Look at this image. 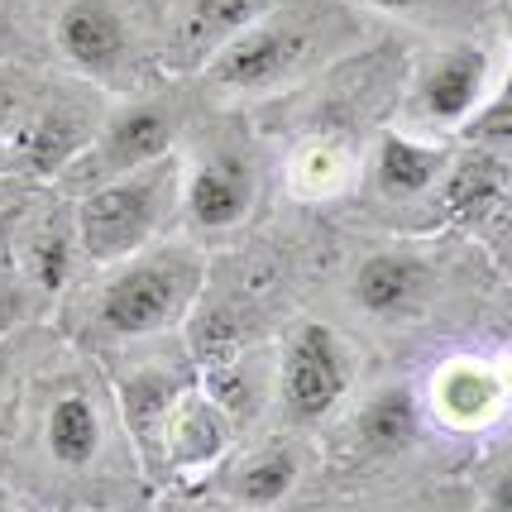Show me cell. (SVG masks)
<instances>
[{
    "label": "cell",
    "mask_w": 512,
    "mask_h": 512,
    "mask_svg": "<svg viewBox=\"0 0 512 512\" xmlns=\"http://www.w3.org/2000/svg\"><path fill=\"white\" fill-rule=\"evenodd\" d=\"M273 10V0H192L187 20H182V48L192 53H216L235 34H245L249 24H259Z\"/></svg>",
    "instance_id": "obj_19"
},
{
    "label": "cell",
    "mask_w": 512,
    "mask_h": 512,
    "mask_svg": "<svg viewBox=\"0 0 512 512\" xmlns=\"http://www.w3.org/2000/svg\"><path fill=\"white\" fill-rule=\"evenodd\" d=\"M111 450V407L101 388L67 369L34 388V412H29V460L44 479L82 484L91 479Z\"/></svg>",
    "instance_id": "obj_3"
},
{
    "label": "cell",
    "mask_w": 512,
    "mask_h": 512,
    "mask_svg": "<svg viewBox=\"0 0 512 512\" xmlns=\"http://www.w3.org/2000/svg\"><path fill=\"white\" fill-rule=\"evenodd\" d=\"M225 441H230V417H225L206 393L187 388V393L173 402L163 431H158V460H168V465L182 469V474H187V469H206L225 455Z\"/></svg>",
    "instance_id": "obj_15"
},
{
    "label": "cell",
    "mask_w": 512,
    "mask_h": 512,
    "mask_svg": "<svg viewBox=\"0 0 512 512\" xmlns=\"http://www.w3.org/2000/svg\"><path fill=\"white\" fill-rule=\"evenodd\" d=\"M426 402H431L436 422L455 426V431H479V426L498 422L508 388H503L498 364H489V359H450L436 369Z\"/></svg>",
    "instance_id": "obj_13"
},
{
    "label": "cell",
    "mask_w": 512,
    "mask_h": 512,
    "mask_svg": "<svg viewBox=\"0 0 512 512\" xmlns=\"http://www.w3.org/2000/svg\"><path fill=\"white\" fill-rule=\"evenodd\" d=\"M484 512H512V465L489 474V484H484Z\"/></svg>",
    "instance_id": "obj_26"
},
{
    "label": "cell",
    "mask_w": 512,
    "mask_h": 512,
    "mask_svg": "<svg viewBox=\"0 0 512 512\" xmlns=\"http://www.w3.org/2000/svg\"><path fill=\"white\" fill-rule=\"evenodd\" d=\"M508 187V173L493 154H465L460 163L446 168V187H441V201H446L450 221H479L493 201L503 197Z\"/></svg>",
    "instance_id": "obj_20"
},
{
    "label": "cell",
    "mask_w": 512,
    "mask_h": 512,
    "mask_svg": "<svg viewBox=\"0 0 512 512\" xmlns=\"http://www.w3.org/2000/svg\"><path fill=\"white\" fill-rule=\"evenodd\" d=\"M192 383H197L192 359H144V364H134L130 374H120V383H115V407H120L125 436L139 446L144 460H154L158 431L168 422L173 402H178Z\"/></svg>",
    "instance_id": "obj_10"
},
{
    "label": "cell",
    "mask_w": 512,
    "mask_h": 512,
    "mask_svg": "<svg viewBox=\"0 0 512 512\" xmlns=\"http://www.w3.org/2000/svg\"><path fill=\"white\" fill-rule=\"evenodd\" d=\"M178 187V158L163 154L125 178H111L77 197V245L87 264H120L139 249H149L158 225L173 216Z\"/></svg>",
    "instance_id": "obj_2"
},
{
    "label": "cell",
    "mask_w": 512,
    "mask_h": 512,
    "mask_svg": "<svg viewBox=\"0 0 512 512\" xmlns=\"http://www.w3.org/2000/svg\"><path fill=\"white\" fill-rule=\"evenodd\" d=\"M369 5L393 10V15H417V10H431V5H441V0H369Z\"/></svg>",
    "instance_id": "obj_27"
},
{
    "label": "cell",
    "mask_w": 512,
    "mask_h": 512,
    "mask_svg": "<svg viewBox=\"0 0 512 512\" xmlns=\"http://www.w3.org/2000/svg\"><path fill=\"white\" fill-rule=\"evenodd\" d=\"M489 87V53L479 44L446 48L417 82V115L426 125H465Z\"/></svg>",
    "instance_id": "obj_12"
},
{
    "label": "cell",
    "mask_w": 512,
    "mask_h": 512,
    "mask_svg": "<svg viewBox=\"0 0 512 512\" xmlns=\"http://www.w3.org/2000/svg\"><path fill=\"white\" fill-rule=\"evenodd\" d=\"M173 134H178V115H173L168 101H134L96 130L87 154L77 158L58 182H63L67 197H77V192H91V187H101L111 178H125L134 168L173 154Z\"/></svg>",
    "instance_id": "obj_5"
},
{
    "label": "cell",
    "mask_w": 512,
    "mask_h": 512,
    "mask_svg": "<svg viewBox=\"0 0 512 512\" xmlns=\"http://www.w3.org/2000/svg\"><path fill=\"white\" fill-rule=\"evenodd\" d=\"M302 469H307V450L292 446V441H273L259 446L254 455H245L235 474H230V498L240 508H278L283 498H292V489L302 484Z\"/></svg>",
    "instance_id": "obj_16"
},
{
    "label": "cell",
    "mask_w": 512,
    "mask_h": 512,
    "mask_svg": "<svg viewBox=\"0 0 512 512\" xmlns=\"http://www.w3.org/2000/svg\"><path fill=\"white\" fill-rule=\"evenodd\" d=\"M355 383V359L326 321H297L278 355V402L288 426H321Z\"/></svg>",
    "instance_id": "obj_4"
},
{
    "label": "cell",
    "mask_w": 512,
    "mask_h": 512,
    "mask_svg": "<svg viewBox=\"0 0 512 512\" xmlns=\"http://www.w3.org/2000/svg\"><path fill=\"white\" fill-rule=\"evenodd\" d=\"M53 48L91 82H115L130 72V20L115 0H63L53 15Z\"/></svg>",
    "instance_id": "obj_8"
},
{
    "label": "cell",
    "mask_w": 512,
    "mask_h": 512,
    "mask_svg": "<svg viewBox=\"0 0 512 512\" xmlns=\"http://www.w3.org/2000/svg\"><path fill=\"white\" fill-rule=\"evenodd\" d=\"M77 206H39V211H24L15 221V268L44 297H58V292L72 283V268H77Z\"/></svg>",
    "instance_id": "obj_11"
},
{
    "label": "cell",
    "mask_w": 512,
    "mask_h": 512,
    "mask_svg": "<svg viewBox=\"0 0 512 512\" xmlns=\"http://www.w3.org/2000/svg\"><path fill=\"white\" fill-rule=\"evenodd\" d=\"M187 221L201 235H225L249 216L254 206V163L240 149H211L197 158V168L182 182Z\"/></svg>",
    "instance_id": "obj_9"
},
{
    "label": "cell",
    "mask_w": 512,
    "mask_h": 512,
    "mask_svg": "<svg viewBox=\"0 0 512 512\" xmlns=\"http://www.w3.org/2000/svg\"><path fill=\"white\" fill-rule=\"evenodd\" d=\"M15 383H20V335L0 340V412L15 402Z\"/></svg>",
    "instance_id": "obj_25"
},
{
    "label": "cell",
    "mask_w": 512,
    "mask_h": 512,
    "mask_svg": "<svg viewBox=\"0 0 512 512\" xmlns=\"http://www.w3.org/2000/svg\"><path fill=\"white\" fill-rule=\"evenodd\" d=\"M379 187L388 197H422L446 178L450 154L441 144H422L407 134H383L379 139Z\"/></svg>",
    "instance_id": "obj_18"
},
{
    "label": "cell",
    "mask_w": 512,
    "mask_h": 512,
    "mask_svg": "<svg viewBox=\"0 0 512 512\" xmlns=\"http://www.w3.org/2000/svg\"><path fill=\"white\" fill-rule=\"evenodd\" d=\"M34 101H39V77H29L20 63L0 58V134L5 139L24 125V115L34 111Z\"/></svg>",
    "instance_id": "obj_22"
},
{
    "label": "cell",
    "mask_w": 512,
    "mask_h": 512,
    "mask_svg": "<svg viewBox=\"0 0 512 512\" xmlns=\"http://www.w3.org/2000/svg\"><path fill=\"white\" fill-rule=\"evenodd\" d=\"M350 173H355V154L340 149V144H302L292 154L288 182L297 197H335L350 187Z\"/></svg>",
    "instance_id": "obj_21"
},
{
    "label": "cell",
    "mask_w": 512,
    "mask_h": 512,
    "mask_svg": "<svg viewBox=\"0 0 512 512\" xmlns=\"http://www.w3.org/2000/svg\"><path fill=\"white\" fill-rule=\"evenodd\" d=\"M201 292V254L192 249H154L130 254L96 288L91 321L106 340H149L192 312Z\"/></svg>",
    "instance_id": "obj_1"
},
{
    "label": "cell",
    "mask_w": 512,
    "mask_h": 512,
    "mask_svg": "<svg viewBox=\"0 0 512 512\" xmlns=\"http://www.w3.org/2000/svg\"><path fill=\"white\" fill-rule=\"evenodd\" d=\"M96 130H101V115L91 111L87 96L39 87L34 111L24 115V125L10 134L15 178L58 182L77 158L87 154V144L96 139Z\"/></svg>",
    "instance_id": "obj_6"
},
{
    "label": "cell",
    "mask_w": 512,
    "mask_h": 512,
    "mask_svg": "<svg viewBox=\"0 0 512 512\" xmlns=\"http://www.w3.org/2000/svg\"><path fill=\"white\" fill-rule=\"evenodd\" d=\"M15 178V149H10V139L0 134V182Z\"/></svg>",
    "instance_id": "obj_28"
},
{
    "label": "cell",
    "mask_w": 512,
    "mask_h": 512,
    "mask_svg": "<svg viewBox=\"0 0 512 512\" xmlns=\"http://www.w3.org/2000/svg\"><path fill=\"white\" fill-rule=\"evenodd\" d=\"M426 292H431V264L407 254V249H379L355 268L350 297L359 312L369 316H412L422 312Z\"/></svg>",
    "instance_id": "obj_14"
},
{
    "label": "cell",
    "mask_w": 512,
    "mask_h": 512,
    "mask_svg": "<svg viewBox=\"0 0 512 512\" xmlns=\"http://www.w3.org/2000/svg\"><path fill=\"white\" fill-rule=\"evenodd\" d=\"M312 53V29L302 24H288V20H259L249 24L245 34H235L230 44H221L211 53V82L216 87H230V91H264V87H278L288 82L297 67L307 63Z\"/></svg>",
    "instance_id": "obj_7"
},
{
    "label": "cell",
    "mask_w": 512,
    "mask_h": 512,
    "mask_svg": "<svg viewBox=\"0 0 512 512\" xmlns=\"http://www.w3.org/2000/svg\"><path fill=\"white\" fill-rule=\"evenodd\" d=\"M39 307H44V292L34 288L20 268L15 273H0V340L20 335L39 316Z\"/></svg>",
    "instance_id": "obj_23"
},
{
    "label": "cell",
    "mask_w": 512,
    "mask_h": 512,
    "mask_svg": "<svg viewBox=\"0 0 512 512\" xmlns=\"http://www.w3.org/2000/svg\"><path fill=\"white\" fill-rule=\"evenodd\" d=\"M0 512H15V508H10V503H5V493H0Z\"/></svg>",
    "instance_id": "obj_29"
},
{
    "label": "cell",
    "mask_w": 512,
    "mask_h": 512,
    "mask_svg": "<svg viewBox=\"0 0 512 512\" xmlns=\"http://www.w3.org/2000/svg\"><path fill=\"white\" fill-rule=\"evenodd\" d=\"M20 53H24V24H20V10H15V0H0V58L20 63Z\"/></svg>",
    "instance_id": "obj_24"
},
{
    "label": "cell",
    "mask_w": 512,
    "mask_h": 512,
    "mask_svg": "<svg viewBox=\"0 0 512 512\" xmlns=\"http://www.w3.org/2000/svg\"><path fill=\"white\" fill-rule=\"evenodd\" d=\"M422 436V407H417V393L407 383H393V388H379L374 398L359 407L355 417V441L364 455H402V450L417 446Z\"/></svg>",
    "instance_id": "obj_17"
}]
</instances>
